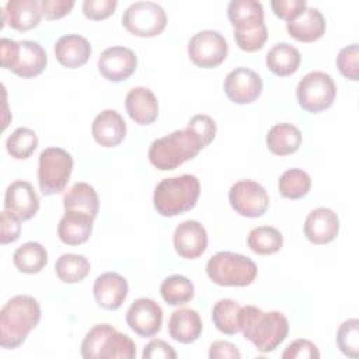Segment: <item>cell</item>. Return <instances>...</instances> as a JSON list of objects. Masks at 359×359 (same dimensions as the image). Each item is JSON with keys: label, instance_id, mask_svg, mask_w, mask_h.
<instances>
[{"label": "cell", "instance_id": "1", "mask_svg": "<svg viewBox=\"0 0 359 359\" xmlns=\"http://www.w3.org/2000/svg\"><path fill=\"white\" fill-rule=\"evenodd\" d=\"M216 136L215 121L203 114L189 119L185 129L153 140L147 157L153 167L160 171H168L192 160L198 153L212 143Z\"/></svg>", "mask_w": 359, "mask_h": 359}, {"label": "cell", "instance_id": "2", "mask_svg": "<svg viewBox=\"0 0 359 359\" xmlns=\"http://www.w3.org/2000/svg\"><path fill=\"white\" fill-rule=\"evenodd\" d=\"M240 331L261 353H269L286 339L289 321L280 311L244 306L240 311Z\"/></svg>", "mask_w": 359, "mask_h": 359}, {"label": "cell", "instance_id": "3", "mask_svg": "<svg viewBox=\"0 0 359 359\" xmlns=\"http://www.w3.org/2000/svg\"><path fill=\"white\" fill-rule=\"evenodd\" d=\"M39 302L28 294H17L7 300L0 311V346L15 349L39 324Z\"/></svg>", "mask_w": 359, "mask_h": 359}, {"label": "cell", "instance_id": "4", "mask_svg": "<svg viewBox=\"0 0 359 359\" xmlns=\"http://www.w3.org/2000/svg\"><path fill=\"white\" fill-rule=\"evenodd\" d=\"M199 194V180L192 174L164 178L154 188V209L164 217L178 216L196 205Z\"/></svg>", "mask_w": 359, "mask_h": 359}, {"label": "cell", "instance_id": "5", "mask_svg": "<svg viewBox=\"0 0 359 359\" xmlns=\"http://www.w3.org/2000/svg\"><path fill=\"white\" fill-rule=\"evenodd\" d=\"M80 353L84 359H133L136 345L130 337L109 324H97L86 334Z\"/></svg>", "mask_w": 359, "mask_h": 359}, {"label": "cell", "instance_id": "6", "mask_svg": "<svg viewBox=\"0 0 359 359\" xmlns=\"http://www.w3.org/2000/svg\"><path fill=\"white\" fill-rule=\"evenodd\" d=\"M0 56L1 66L22 79L39 76L48 63L45 49L38 42L28 39L17 42L10 38H1Z\"/></svg>", "mask_w": 359, "mask_h": 359}, {"label": "cell", "instance_id": "7", "mask_svg": "<svg viewBox=\"0 0 359 359\" xmlns=\"http://www.w3.org/2000/svg\"><path fill=\"white\" fill-rule=\"evenodd\" d=\"M206 273L209 279L219 286L244 287L255 280L258 268L255 262L245 255L220 251L209 258Z\"/></svg>", "mask_w": 359, "mask_h": 359}, {"label": "cell", "instance_id": "8", "mask_svg": "<svg viewBox=\"0 0 359 359\" xmlns=\"http://www.w3.org/2000/svg\"><path fill=\"white\" fill-rule=\"evenodd\" d=\"M73 157L65 149L48 147L38 157V184L43 195L60 194L72 175Z\"/></svg>", "mask_w": 359, "mask_h": 359}, {"label": "cell", "instance_id": "9", "mask_svg": "<svg viewBox=\"0 0 359 359\" xmlns=\"http://www.w3.org/2000/svg\"><path fill=\"white\" fill-rule=\"evenodd\" d=\"M337 95L332 77L324 72H310L297 84L296 97L299 105L310 112L320 114L328 109Z\"/></svg>", "mask_w": 359, "mask_h": 359}, {"label": "cell", "instance_id": "10", "mask_svg": "<svg viewBox=\"0 0 359 359\" xmlns=\"http://www.w3.org/2000/svg\"><path fill=\"white\" fill-rule=\"evenodd\" d=\"M122 24L136 36L151 38L164 31L167 14L164 8L154 1H135L123 11Z\"/></svg>", "mask_w": 359, "mask_h": 359}, {"label": "cell", "instance_id": "11", "mask_svg": "<svg viewBox=\"0 0 359 359\" xmlns=\"http://www.w3.org/2000/svg\"><path fill=\"white\" fill-rule=\"evenodd\" d=\"M227 41L217 31H199L188 42L189 59L202 69L217 67L227 57Z\"/></svg>", "mask_w": 359, "mask_h": 359}, {"label": "cell", "instance_id": "12", "mask_svg": "<svg viewBox=\"0 0 359 359\" xmlns=\"http://www.w3.org/2000/svg\"><path fill=\"white\" fill-rule=\"evenodd\" d=\"M231 208L244 217H259L269 206V196L265 188L251 180H241L231 185L229 191Z\"/></svg>", "mask_w": 359, "mask_h": 359}, {"label": "cell", "instance_id": "13", "mask_svg": "<svg viewBox=\"0 0 359 359\" xmlns=\"http://www.w3.org/2000/svg\"><path fill=\"white\" fill-rule=\"evenodd\" d=\"M126 324L140 337H154L161 330L163 310L153 299H136L126 311Z\"/></svg>", "mask_w": 359, "mask_h": 359}, {"label": "cell", "instance_id": "14", "mask_svg": "<svg viewBox=\"0 0 359 359\" xmlns=\"http://www.w3.org/2000/svg\"><path fill=\"white\" fill-rule=\"evenodd\" d=\"M224 93L234 104H251L262 93V79L252 69L237 67L226 76Z\"/></svg>", "mask_w": 359, "mask_h": 359}, {"label": "cell", "instance_id": "15", "mask_svg": "<svg viewBox=\"0 0 359 359\" xmlns=\"http://www.w3.org/2000/svg\"><path fill=\"white\" fill-rule=\"evenodd\" d=\"M137 66L135 52L125 46L107 48L98 59V70L101 76L109 81H123L129 79Z\"/></svg>", "mask_w": 359, "mask_h": 359}, {"label": "cell", "instance_id": "16", "mask_svg": "<svg viewBox=\"0 0 359 359\" xmlns=\"http://www.w3.org/2000/svg\"><path fill=\"white\" fill-rule=\"evenodd\" d=\"M174 248L187 259L199 258L208 247V233L198 220H185L174 231Z\"/></svg>", "mask_w": 359, "mask_h": 359}, {"label": "cell", "instance_id": "17", "mask_svg": "<svg viewBox=\"0 0 359 359\" xmlns=\"http://www.w3.org/2000/svg\"><path fill=\"white\" fill-rule=\"evenodd\" d=\"M303 231L310 243L316 245L328 244L338 236L339 219L332 209L324 206L317 208L307 215Z\"/></svg>", "mask_w": 359, "mask_h": 359}, {"label": "cell", "instance_id": "18", "mask_svg": "<svg viewBox=\"0 0 359 359\" xmlns=\"http://www.w3.org/2000/svg\"><path fill=\"white\" fill-rule=\"evenodd\" d=\"M4 209L18 216L21 220L32 219L39 209V198L28 181L11 182L4 195Z\"/></svg>", "mask_w": 359, "mask_h": 359}, {"label": "cell", "instance_id": "19", "mask_svg": "<svg viewBox=\"0 0 359 359\" xmlns=\"http://www.w3.org/2000/svg\"><path fill=\"white\" fill-rule=\"evenodd\" d=\"M128 290L126 279L116 272H105L100 275L93 286L95 302L105 310L119 309L128 296Z\"/></svg>", "mask_w": 359, "mask_h": 359}, {"label": "cell", "instance_id": "20", "mask_svg": "<svg viewBox=\"0 0 359 359\" xmlns=\"http://www.w3.org/2000/svg\"><path fill=\"white\" fill-rule=\"evenodd\" d=\"M91 133L100 146L115 147L125 139L126 123L115 109H105L94 118Z\"/></svg>", "mask_w": 359, "mask_h": 359}, {"label": "cell", "instance_id": "21", "mask_svg": "<svg viewBox=\"0 0 359 359\" xmlns=\"http://www.w3.org/2000/svg\"><path fill=\"white\" fill-rule=\"evenodd\" d=\"M125 108L137 125H150L158 116V102L147 87H133L125 98Z\"/></svg>", "mask_w": 359, "mask_h": 359}, {"label": "cell", "instance_id": "22", "mask_svg": "<svg viewBox=\"0 0 359 359\" xmlns=\"http://www.w3.org/2000/svg\"><path fill=\"white\" fill-rule=\"evenodd\" d=\"M42 18L39 1L10 0L3 8V21L15 31H29L38 27Z\"/></svg>", "mask_w": 359, "mask_h": 359}, {"label": "cell", "instance_id": "23", "mask_svg": "<svg viewBox=\"0 0 359 359\" xmlns=\"http://www.w3.org/2000/svg\"><path fill=\"white\" fill-rule=\"evenodd\" d=\"M55 55L62 66L67 69H77L86 65L90 59L91 45L81 35L67 34L56 41Z\"/></svg>", "mask_w": 359, "mask_h": 359}, {"label": "cell", "instance_id": "24", "mask_svg": "<svg viewBox=\"0 0 359 359\" xmlns=\"http://www.w3.org/2000/svg\"><path fill=\"white\" fill-rule=\"evenodd\" d=\"M289 35L299 42H314L325 32V18L314 7H307L297 18L286 22Z\"/></svg>", "mask_w": 359, "mask_h": 359}, {"label": "cell", "instance_id": "25", "mask_svg": "<svg viewBox=\"0 0 359 359\" xmlns=\"http://www.w3.org/2000/svg\"><path fill=\"white\" fill-rule=\"evenodd\" d=\"M202 332V320L194 309H178L174 310L168 320L170 337L181 344L195 342Z\"/></svg>", "mask_w": 359, "mask_h": 359}, {"label": "cell", "instance_id": "26", "mask_svg": "<svg viewBox=\"0 0 359 359\" xmlns=\"http://www.w3.org/2000/svg\"><path fill=\"white\" fill-rule=\"evenodd\" d=\"M94 219L80 212H66L57 224V236L66 245L84 244L93 231Z\"/></svg>", "mask_w": 359, "mask_h": 359}, {"label": "cell", "instance_id": "27", "mask_svg": "<svg viewBox=\"0 0 359 359\" xmlns=\"http://www.w3.org/2000/svg\"><path fill=\"white\" fill-rule=\"evenodd\" d=\"M63 208L66 212H80L97 217L100 209V199L95 189L87 182H76L63 195Z\"/></svg>", "mask_w": 359, "mask_h": 359}, {"label": "cell", "instance_id": "28", "mask_svg": "<svg viewBox=\"0 0 359 359\" xmlns=\"http://www.w3.org/2000/svg\"><path fill=\"white\" fill-rule=\"evenodd\" d=\"M302 133L292 123H276L266 133V146L272 154L289 156L299 150Z\"/></svg>", "mask_w": 359, "mask_h": 359}, {"label": "cell", "instance_id": "29", "mask_svg": "<svg viewBox=\"0 0 359 359\" xmlns=\"http://www.w3.org/2000/svg\"><path fill=\"white\" fill-rule=\"evenodd\" d=\"M302 62L297 48L287 42L273 45L266 53V67L276 76L286 77L297 72Z\"/></svg>", "mask_w": 359, "mask_h": 359}, {"label": "cell", "instance_id": "30", "mask_svg": "<svg viewBox=\"0 0 359 359\" xmlns=\"http://www.w3.org/2000/svg\"><path fill=\"white\" fill-rule=\"evenodd\" d=\"M13 262L20 272L34 275L46 266L48 251L42 244L36 241H28L14 251Z\"/></svg>", "mask_w": 359, "mask_h": 359}, {"label": "cell", "instance_id": "31", "mask_svg": "<svg viewBox=\"0 0 359 359\" xmlns=\"http://www.w3.org/2000/svg\"><path fill=\"white\" fill-rule=\"evenodd\" d=\"M234 28V41L241 50L257 52L262 49L268 39V29L264 20L240 22Z\"/></svg>", "mask_w": 359, "mask_h": 359}, {"label": "cell", "instance_id": "32", "mask_svg": "<svg viewBox=\"0 0 359 359\" xmlns=\"http://www.w3.org/2000/svg\"><path fill=\"white\" fill-rule=\"evenodd\" d=\"M241 306L233 299H220L212 309V320L216 328L226 335H236L240 331Z\"/></svg>", "mask_w": 359, "mask_h": 359}, {"label": "cell", "instance_id": "33", "mask_svg": "<svg viewBox=\"0 0 359 359\" xmlns=\"http://www.w3.org/2000/svg\"><path fill=\"white\" fill-rule=\"evenodd\" d=\"M247 244L252 252L259 255H271L278 252L283 245L282 233L271 226H259L250 231Z\"/></svg>", "mask_w": 359, "mask_h": 359}, {"label": "cell", "instance_id": "34", "mask_svg": "<svg viewBox=\"0 0 359 359\" xmlns=\"http://www.w3.org/2000/svg\"><path fill=\"white\" fill-rule=\"evenodd\" d=\"M90 268L88 259L79 254H62L55 264V272L65 283L81 282L90 273Z\"/></svg>", "mask_w": 359, "mask_h": 359}, {"label": "cell", "instance_id": "35", "mask_svg": "<svg viewBox=\"0 0 359 359\" xmlns=\"http://www.w3.org/2000/svg\"><path fill=\"white\" fill-rule=\"evenodd\" d=\"M194 292L192 282L184 275H171L160 286L161 297L170 306H181L191 302Z\"/></svg>", "mask_w": 359, "mask_h": 359}, {"label": "cell", "instance_id": "36", "mask_svg": "<svg viewBox=\"0 0 359 359\" xmlns=\"http://www.w3.org/2000/svg\"><path fill=\"white\" fill-rule=\"evenodd\" d=\"M311 187L310 175L300 168L286 170L278 182L279 192L287 199H300L306 196Z\"/></svg>", "mask_w": 359, "mask_h": 359}, {"label": "cell", "instance_id": "37", "mask_svg": "<svg viewBox=\"0 0 359 359\" xmlns=\"http://www.w3.org/2000/svg\"><path fill=\"white\" fill-rule=\"evenodd\" d=\"M38 147V136L29 128H17L6 140L7 153L15 160H25Z\"/></svg>", "mask_w": 359, "mask_h": 359}, {"label": "cell", "instance_id": "38", "mask_svg": "<svg viewBox=\"0 0 359 359\" xmlns=\"http://www.w3.org/2000/svg\"><path fill=\"white\" fill-rule=\"evenodd\" d=\"M337 345L341 352L349 358L359 355V320L349 318L344 321L337 331Z\"/></svg>", "mask_w": 359, "mask_h": 359}, {"label": "cell", "instance_id": "39", "mask_svg": "<svg viewBox=\"0 0 359 359\" xmlns=\"http://www.w3.org/2000/svg\"><path fill=\"white\" fill-rule=\"evenodd\" d=\"M227 18L233 27L244 21L264 18V7L257 0H233L227 6Z\"/></svg>", "mask_w": 359, "mask_h": 359}, {"label": "cell", "instance_id": "40", "mask_svg": "<svg viewBox=\"0 0 359 359\" xmlns=\"http://www.w3.org/2000/svg\"><path fill=\"white\" fill-rule=\"evenodd\" d=\"M337 67L339 73L353 81L359 80V46L358 43L342 48L337 56Z\"/></svg>", "mask_w": 359, "mask_h": 359}, {"label": "cell", "instance_id": "41", "mask_svg": "<svg viewBox=\"0 0 359 359\" xmlns=\"http://www.w3.org/2000/svg\"><path fill=\"white\" fill-rule=\"evenodd\" d=\"M118 6L116 0H84L83 14L93 21L108 18L114 14Z\"/></svg>", "mask_w": 359, "mask_h": 359}, {"label": "cell", "instance_id": "42", "mask_svg": "<svg viewBox=\"0 0 359 359\" xmlns=\"http://www.w3.org/2000/svg\"><path fill=\"white\" fill-rule=\"evenodd\" d=\"M283 359H318V348L309 339H296L290 342L282 353Z\"/></svg>", "mask_w": 359, "mask_h": 359}, {"label": "cell", "instance_id": "43", "mask_svg": "<svg viewBox=\"0 0 359 359\" xmlns=\"http://www.w3.org/2000/svg\"><path fill=\"white\" fill-rule=\"evenodd\" d=\"M271 7L276 17L289 22L307 8V3L304 0H272Z\"/></svg>", "mask_w": 359, "mask_h": 359}, {"label": "cell", "instance_id": "44", "mask_svg": "<svg viewBox=\"0 0 359 359\" xmlns=\"http://www.w3.org/2000/svg\"><path fill=\"white\" fill-rule=\"evenodd\" d=\"M21 219L8 210L1 212V233L0 241L1 244H10L18 240L21 233Z\"/></svg>", "mask_w": 359, "mask_h": 359}, {"label": "cell", "instance_id": "45", "mask_svg": "<svg viewBox=\"0 0 359 359\" xmlns=\"http://www.w3.org/2000/svg\"><path fill=\"white\" fill-rule=\"evenodd\" d=\"M42 17L45 20H59L69 14L74 6V1L72 0H41L39 1Z\"/></svg>", "mask_w": 359, "mask_h": 359}, {"label": "cell", "instance_id": "46", "mask_svg": "<svg viewBox=\"0 0 359 359\" xmlns=\"http://www.w3.org/2000/svg\"><path fill=\"white\" fill-rule=\"evenodd\" d=\"M142 356L143 359H175L177 352L168 342L163 339H153L144 346Z\"/></svg>", "mask_w": 359, "mask_h": 359}, {"label": "cell", "instance_id": "47", "mask_svg": "<svg viewBox=\"0 0 359 359\" xmlns=\"http://www.w3.org/2000/svg\"><path fill=\"white\" fill-rule=\"evenodd\" d=\"M210 359H240L241 353L237 346L229 341H215L209 346Z\"/></svg>", "mask_w": 359, "mask_h": 359}]
</instances>
